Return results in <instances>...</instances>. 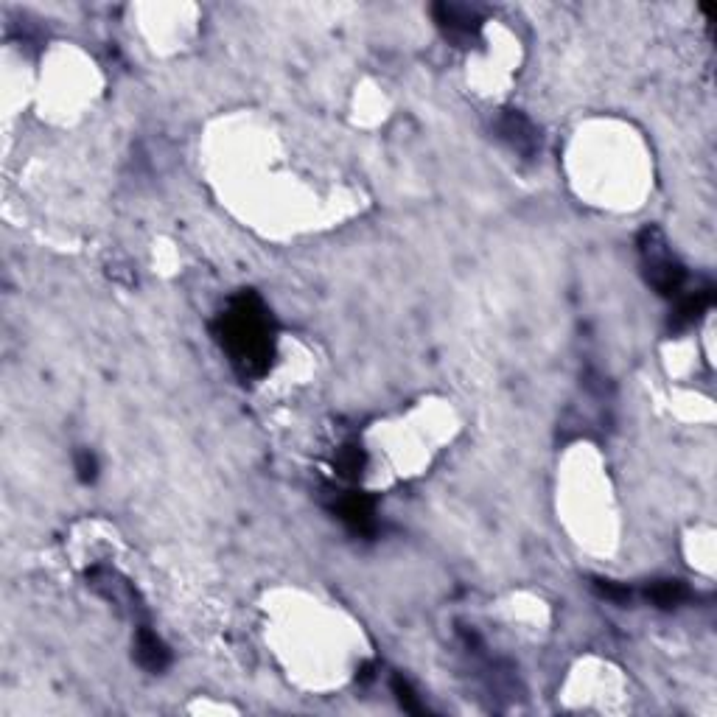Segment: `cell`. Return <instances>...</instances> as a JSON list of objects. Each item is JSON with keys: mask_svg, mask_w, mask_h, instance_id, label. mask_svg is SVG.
<instances>
[{"mask_svg": "<svg viewBox=\"0 0 717 717\" xmlns=\"http://www.w3.org/2000/svg\"><path fill=\"white\" fill-rule=\"evenodd\" d=\"M219 345L230 356V365L239 370L244 379L264 376L272 365L275 353V328L267 306L253 292H241L230 300L219 320L213 325Z\"/></svg>", "mask_w": 717, "mask_h": 717, "instance_id": "cell-1", "label": "cell"}, {"mask_svg": "<svg viewBox=\"0 0 717 717\" xmlns=\"http://www.w3.org/2000/svg\"><path fill=\"white\" fill-rule=\"evenodd\" d=\"M639 258L645 269L647 283L659 292L661 297H681L687 286V269L670 250L659 227H645L639 233Z\"/></svg>", "mask_w": 717, "mask_h": 717, "instance_id": "cell-2", "label": "cell"}, {"mask_svg": "<svg viewBox=\"0 0 717 717\" xmlns=\"http://www.w3.org/2000/svg\"><path fill=\"white\" fill-rule=\"evenodd\" d=\"M496 135L499 141H505L513 152L524 160H533L541 152V135L538 127L519 110H502L496 115Z\"/></svg>", "mask_w": 717, "mask_h": 717, "instance_id": "cell-3", "label": "cell"}, {"mask_svg": "<svg viewBox=\"0 0 717 717\" xmlns=\"http://www.w3.org/2000/svg\"><path fill=\"white\" fill-rule=\"evenodd\" d=\"M432 15L440 31L454 43H474L482 31V15L463 3H435Z\"/></svg>", "mask_w": 717, "mask_h": 717, "instance_id": "cell-4", "label": "cell"}, {"mask_svg": "<svg viewBox=\"0 0 717 717\" xmlns=\"http://www.w3.org/2000/svg\"><path fill=\"white\" fill-rule=\"evenodd\" d=\"M331 510H334L339 521L356 535L376 533V505H373V499L365 496V493H342V496L334 499Z\"/></svg>", "mask_w": 717, "mask_h": 717, "instance_id": "cell-5", "label": "cell"}, {"mask_svg": "<svg viewBox=\"0 0 717 717\" xmlns=\"http://www.w3.org/2000/svg\"><path fill=\"white\" fill-rule=\"evenodd\" d=\"M87 580H90V589H96L101 597H107L110 603L121 605V608H129L132 614L141 611V600H138V591L132 589V583L124 580V577L107 569V566H93L87 572Z\"/></svg>", "mask_w": 717, "mask_h": 717, "instance_id": "cell-6", "label": "cell"}, {"mask_svg": "<svg viewBox=\"0 0 717 717\" xmlns=\"http://www.w3.org/2000/svg\"><path fill=\"white\" fill-rule=\"evenodd\" d=\"M135 659L149 673H163L171 664V650L152 628L141 625L135 633Z\"/></svg>", "mask_w": 717, "mask_h": 717, "instance_id": "cell-7", "label": "cell"}, {"mask_svg": "<svg viewBox=\"0 0 717 717\" xmlns=\"http://www.w3.org/2000/svg\"><path fill=\"white\" fill-rule=\"evenodd\" d=\"M712 292H715L712 283H706V286L695 289V292H687V295L675 297L678 306H675L673 317H670V325H673L675 331H681V328H687V325L695 323L703 311L712 306Z\"/></svg>", "mask_w": 717, "mask_h": 717, "instance_id": "cell-8", "label": "cell"}, {"mask_svg": "<svg viewBox=\"0 0 717 717\" xmlns=\"http://www.w3.org/2000/svg\"><path fill=\"white\" fill-rule=\"evenodd\" d=\"M645 600L661 611H673L689 600V589L681 580H653L645 586Z\"/></svg>", "mask_w": 717, "mask_h": 717, "instance_id": "cell-9", "label": "cell"}, {"mask_svg": "<svg viewBox=\"0 0 717 717\" xmlns=\"http://www.w3.org/2000/svg\"><path fill=\"white\" fill-rule=\"evenodd\" d=\"M390 687H393L395 701L401 703L404 712H409V715H423V712H426V706H423V701L418 698V692L412 689V684H409L404 675H393Z\"/></svg>", "mask_w": 717, "mask_h": 717, "instance_id": "cell-10", "label": "cell"}, {"mask_svg": "<svg viewBox=\"0 0 717 717\" xmlns=\"http://www.w3.org/2000/svg\"><path fill=\"white\" fill-rule=\"evenodd\" d=\"M334 463H337V471L342 477L356 479L362 471H365L367 457L365 451H362V446H342Z\"/></svg>", "mask_w": 717, "mask_h": 717, "instance_id": "cell-11", "label": "cell"}, {"mask_svg": "<svg viewBox=\"0 0 717 717\" xmlns=\"http://www.w3.org/2000/svg\"><path fill=\"white\" fill-rule=\"evenodd\" d=\"M591 589L597 591V597H603V600L619 605V608H628L633 600V591L625 583H614V580H603V577H594Z\"/></svg>", "mask_w": 717, "mask_h": 717, "instance_id": "cell-12", "label": "cell"}, {"mask_svg": "<svg viewBox=\"0 0 717 717\" xmlns=\"http://www.w3.org/2000/svg\"><path fill=\"white\" fill-rule=\"evenodd\" d=\"M76 477L82 479V482H96V477H99V460H96L93 451H76Z\"/></svg>", "mask_w": 717, "mask_h": 717, "instance_id": "cell-13", "label": "cell"}]
</instances>
